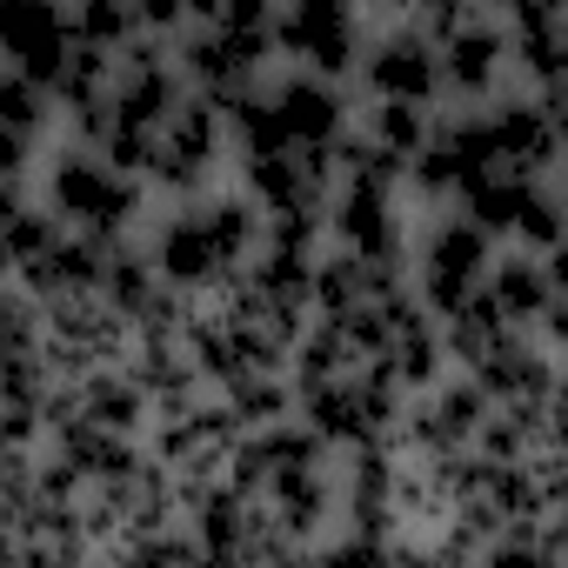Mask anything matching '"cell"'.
Returning a JSON list of instances; mask_svg holds the SVG:
<instances>
[{
    "mask_svg": "<svg viewBox=\"0 0 568 568\" xmlns=\"http://www.w3.org/2000/svg\"><path fill=\"white\" fill-rule=\"evenodd\" d=\"M141 187H148V181L121 174L114 161H101V154L81 148V141L48 161V207L61 214V227H88V234H108V241H128V234H134L141 207H148Z\"/></svg>",
    "mask_w": 568,
    "mask_h": 568,
    "instance_id": "6da1fadb",
    "label": "cell"
},
{
    "mask_svg": "<svg viewBox=\"0 0 568 568\" xmlns=\"http://www.w3.org/2000/svg\"><path fill=\"white\" fill-rule=\"evenodd\" d=\"M362 41L368 34L355 0H281L274 8V54H288L322 81H348L362 61Z\"/></svg>",
    "mask_w": 568,
    "mask_h": 568,
    "instance_id": "7a4b0ae2",
    "label": "cell"
},
{
    "mask_svg": "<svg viewBox=\"0 0 568 568\" xmlns=\"http://www.w3.org/2000/svg\"><path fill=\"white\" fill-rule=\"evenodd\" d=\"M495 234H481L462 207L455 214H442L428 234H422V247H415V281H408V288H415V302L442 322L462 295H475L481 288V274H488V261H495Z\"/></svg>",
    "mask_w": 568,
    "mask_h": 568,
    "instance_id": "3957f363",
    "label": "cell"
},
{
    "mask_svg": "<svg viewBox=\"0 0 568 568\" xmlns=\"http://www.w3.org/2000/svg\"><path fill=\"white\" fill-rule=\"evenodd\" d=\"M481 114H488V141H495L501 168L555 181V161H561V94L501 88L495 101H481Z\"/></svg>",
    "mask_w": 568,
    "mask_h": 568,
    "instance_id": "277c9868",
    "label": "cell"
},
{
    "mask_svg": "<svg viewBox=\"0 0 568 568\" xmlns=\"http://www.w3.org/2000/svg\"><path fill=\"white\" fill-rule=\"evenodd\" d=\"M355 74H362L368 101H415V108L442 101V61H435V34L422 21H395L388 34L362 41Z\"/></svg>",
    "mask_w": 568,
    "mask_h": 568,
    "instance_id": "5b68a950",
    "label": "cell"
},
{
    "mask_svg": "<svg viewBox=\"0 0 568 568\" xmlns=\"http://www.w3.org/2000/svg\"><path fill=\"white\" fill-rule=\"evenodd\" d=\"M328 247H348L362 261H408V207L402 187H362V181H335L328 207H322Z\"/></svg>",
    "mask_w": 568,
    "mask_h": 568,
    "instance_id": "8992f818",
    "label": "cell"
},
{
    "mask_svg": "<svg viewBox=\"0 0 568 568\" xmlns=\"http://www.w3.org/2000/svg\"><path fill=\"white\" fill-rule=\"evenodd\" d=\"M435 61H442V94L462 108H481L508 88V34L488 8L468 14L462 28L435 34Z\"/></svg>",
    "mask_w": 568,
    "mask_h": 568,
    "instance_id": "52a82bcc",
    "label": "cell"
},
{
    "mask_svg": "<svg viewBox=\"0 0 568 568\" xmlns=\"http://www.w3.org/2000/svg\"><path fill=\"white\" fill-rule=\"evenodd\" d=\"M148 261H154V274L168 281V288H181V295H207V288H221V281L234 274V267L221 261V247H214V234H207V221H201L194 201H181V207L154 227Z\"/></svg>",
    "mask_w": 568,
    "mask_h": 568,
    "instance_id": "ba28073f",
    "label": "cell"
},
{
    "mask_svg": "<svg viewBox=\"0 0 568 568\" xmlns=\"http://www.w3.org/2000/svg\"><path fill=\"white\" fill-rule=\"evenodd\" d=\"M74 28H68V0H8L0 8V61L34 74L41 88L54 81V68L68 61Z\"/></svg>",
    "mask_w": 568,
    "mask_h": 568,
    "instance_id": "9c48e42d",
    "label": "cell"
},
{
    "mask_svg": "<svg viewBox=\"0 0 568 568\" xmlns=\"http://www.w3.org/2000/svg\"><path fill=\"white\" fill-rule=\"evenodd\" d=\"M267 108H274L281 141H288V148H328L355 121V101L342 94V81H322L308 68H295L288 81H274L267 88Z\"/></svg>",
    "mask_w": 568,
    "mask_h": 568,
    "instance_id": "30bf717a",
    "label": "cell"
},
{
    "mask_svg": "<svg viewBox=\"0 0 568 568\" xmlns=\"http://www.w3.org/2000/svg\"><path fill=\"white\" fill-rule=\"evenodd\" d=\"M108 234H88V227H61L34 261H21V288L34 302H68V295H94V281H101V261H108Z\"/></svg>",
    "mask_w": 568,
    "mask_h": 568,
    "instance_id": "8fae6325",
    "label": "cell"
},
{
    "mask_svg": "<svg viewBox=\"0 0 568 568\" xmlns=\"http://www.w3.org/2000/svg\"><path fill=\"white\" fill-rule=\"evenodd\" d=\"M488 302L508 315V328H535L541 308L561 295V254H528V247H495L488 274H481Z\"/></svg>",
    "mask_w": 568,
    "mask_h": 568,
    "instance_id": "7c38bea8",
    "label": "cell"
},
{
    "mask_svg": "<svg viewBox=\"0 0 568 568\" xmlns=\"http://www.w3.org/2000/svg\"><path fill=\"white\" fill-rule=\"evenodd\" d=\"M168 288V281L154 274V261H148V247H134V241H114L108 247V261H101V281H94V295L134 328L141 315H148V302Z\"/></svg>",
    "mask_w": 568,
    "mask_h": 568,
    "instance_id": "4fadbf2b",
    "label": "cell"
},
{
    "mask_svg": "<svg viewBox=\"0 0 568 568\" xmlns=\"http://www.w3.org/2000/svg\"><path fill=\"white\" fill-rule=\"evenodd\" d=\"M541 174H515V168H488V174H475L462 194H455V207L481 227V234H495V241H508V227H515V214H521V201H528V187H535Z\"/></svg>",
    "mask_w": 568,
    "mask_h": 568,
    "instance_id": "5bb4252c",
    "label": "cell"
},
{
    "mask_svg": "<svg viewBox=\"0 0 568 568\" xmlns=\"http://www.w3.org/2000/svg\"><path fill=\"white\" fill-rule=\"evenodd\" d=\"M194 207H201V221H207V234H214V247H221V261L227 267H241L254 247H261V207L234 187V194H194Z\"/></svg>",
    "mask_w": 568,
    "mask_h": 568,
    "instance_id": "9a60e30c",
    "label": "cell"
},
{
    "mask_svg": "<svg viewBox=\"0 0 568 568\" xmlns=\"http://www.w3.org/2000/svg\"><path fill=\"white\" fill-rule=\"evenodd\" d=\"M48 128H54V94H48L34 74H21V68L0 61V134L41 141Z\"/></svg>",
    "mask_w": 568,
    "mask_h": 568,
    "instance_id": "2e32d148",
    "label": "cell"
},
{
    "mask_svg": "<svg viewBox=\"0 0 568 568\" xmlns=\"http://www.w3.org/2000/svg\"><path fill=\"white\" fill-rule=\"evenodd\" d=\"M428 128H435V114L415 108V101H368V121H362V134H368L375 148H388L395 161H408V154L428 141Z\"/></svg>",
    "mask_w": 568,
    "mask_h": 568,
    "instance_id": "e0dca14e",
    "label": "cell"
},
{
    "mask_svg": "<svg viewBox=\"0 0 568 568\" xmlns=\"http://www.w3.org/2000/svg\"><path fill=\"white\" fill-rule=\"evenodd\" d=\"M508 247H528V254H561V194L555 181H535L515 227H508Z\"/></svg>",
    "mask_w": 568,
    "mask_h": 568,
    "instance_id": "ac0fdd59",
    "label": "cell"
},
{
    "mask_svg": "<svg viewBox=\"0 0 568 568\" xmlns=\"http://www.w3.org/2000/svg\"><path fill=\"white\" fill-rule=\"evenodd\" d=\"M68 28H74V41H88V48L121 54L128 34H134V8H128V0H68Z\"/></svg>",
    "mask_w": 568,
    "mask_h": 568,
    "instance_id": "d6986e66",
    "label": "cell"
},
{
    "mask_svg": "<svg viewBox=\"0 0 568 568\" xmlns=\"http://www.w3.org/2000/svg\"><path fill=\"white\" fill-rule=\"evenodd\" d=\"M34 348H41V302L28 288H8V281H0V362L34 355Z\"/></svg>",
    "mask_w": 568,
    "mask_h": 568,
    "instance_id": "ffe728a7",
    "label": "cell"
},
{
    "mask_svg": "<svg viewBox=\"0 0 568 568\" xmlns=\"http://www.w3.org/2000/svg\"><path fill=\"white\" fill-rule=\"evenodd\" d=\"M54 234H61V214H54L48 201H41V207L28 201L21 214H8V221H0V241H8V261H14V267H21V261H34V254H41Z\"/></svg>",
    "mask_w": 568,
    "mask_h": 568,
    "instance_id": "44dd1931",
    "label": "cell"
},
{
    "mask_svg": "<svg viewBox=\"0 0 568 568\" xmlns=\"http://www.w3.org/2000/svg\"><path fill=\"white\" fill-rule=\"evenodd\" d=\"M274 8L281 0H214V21L221 34H247V41H274Z\"/></svg>",
    "mask_w": 568,
    "mask_h": 568,
    "instance_id": "7402d4cb",
    "label": "cell"
},
{
    "mask_svg": "<svg viewBox=\"0 0 568 568\" xmlns=\"http://www.w3.org/2000/svg\"><path fill=\"white\" fill-rule=\"evenodd\" d=\"M468 14H481V0H415V21H422L428 34H448V28H462Z\"/></svg>",
    "mask_w": 568,
    "mask_h": 568,
    "instance_id": "603a6c76",
    "label": "cell"
},
{
    "mask_svg": "<svg viewBox=\"0 0 568 568\" xmlns=\"http://www.w3.org/2000/svg\"><path fill=\"white\" fill-rule=\"evenodd\" d=\"M488 14H515V8H528V0H481ZM541 8H561V0H541Z\"/></svg>",
    "mask_w": 568,
    "mask_h": 568,
    "instance_id": "cb8c5ba5",
    "label": "cell"
},
{
    "mask_svg": "<svg viewBox=\"0 0 568 568\" xmlns=\"http://www.w3.org/2000/svg\"><path fill=\"white\" fill-rule=\"evenodd\" d=\"M14 274V261H8V241H0V281H8Z\"/></svg>",
    "mask_w": 568,
    "mask_h": 568,
    "instance_id": "d4e9b609",
    "label": "cell"
},
{
    "mask_svg": "<svg viewBox=\"0 0 568 568\" xmlns=\"http://www.w3.org/2000/svg\"><path fill=\"white\" fill-rule=\"evenodd\" d=\"M0 8H8V0H0Z\"/></svg>",
    "mask_w": 568,
    "mask_h": 568,
    "instance_id": "484cf974",
    "label": "cell"
}]
</instances>
